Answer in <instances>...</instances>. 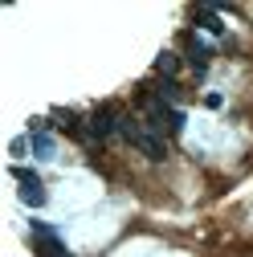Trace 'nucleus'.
Returning a JSON list of instances; mask_svg holds the SVG:
<instances>
[{"label":"nucleus","instance_id":"nucleus-1","mask_svg":"<svg viewBox=\"0 0 253 257\" xmlns=\"http://www.w3.org/2000/svg\"><path fill=\"white\" fill-rule=\"evenodd\" d=\"M118 106H110V102H102V106H94V114L86 118V139L90 143H102V139H110V135H118Z\"/></svg>","mask_w":253,"mask_h":257},{"label":"nucleus","instance_id":"nucleus-2","mask_svg":"<svg viewBox=\"0 0 253 257\" xmlns=\"http://www.w3.org/2000/svg\"><path fill=\"white\" fill-rule=\"evenodd\" d=\"M29 147H33V159H41V164H53V159H57V143L49 135V122L45 118L29 122Z\"/></svg>","mask_w":253,"mask_h":257},{"label":"nucleus","instance_id":"nucleus-3","mask_svg":"<svg viewBox=\"0 0 253 257\" xmlns=\"http://www.w3.org/2000/svg\"><path fill=\"white\" fill-rule=\"evenodd\" d=\"M13 180L21 184V200L29 204V208H41L49 196H45V184H41V176L37 172H29V168H13Z\"/></svg>","mask_w":253,"mask_h":257},{"label":"nucleus","instance_id":"nucleus-4","mask_svg":"<svg viewBox=\"0 0 253 257\" xmlns=\"http://www.w3.org/2000/svg\"><path fill=\"white\" fill-rule=\"evenodd\" d=\"M184 53H188V66H192L200 78H204V70L212 66V57H216V49H212L208 41H200L196 33H188V37H184Z\"/></svg>","mask_w":253,"mask_h":257},{"label":"nucleus","instance_id":"nucleus-5","mask_svg":"<svg viewBox=\"0 0 253 257\" xmlns=\"http://www.w3.org/2000/svg\"><path fill=\"white\" fill-rule=\"evenodd\" d=\"M135 147L151 159V164H164V159H168V143H164V135H155V131H147V126H143V131H139V139H135Z\"/></svg>","mask_w":253,"mask_h":257},{"label":"nucleus","instance_id":"nucleus-6","mask_svg":"<svg viewBox=\"0 0 253 257\" xmlns=\"http://www.w3.org/2000/svg\"><path fill=\"white\" fill-rule=\"evenodd\" d=\"M196 25L208 29L212 37H225V21H220V13H216L212 5H200V9H196Z\"/></svg>","mask_w":253,"mask_h":257},{"label":"nucleus","instance_id":"nucleus-7","mask_svg":"<svg viewBox=\"0 0 253 257\" xmlns=\"http://www.w3.org/2000/svg\"><path fill=\"white\" fill-rule=\"evenodd\" d=\"M180 66H184V57H180V53H172V49H164L160 57H155V78H176V74H180Z\"/></svg>","mask_w":253,"mask_h":257},{"label":"nucleus","instance_id":"nucleus-8","mask_svg":"<svg viewBox=\"0 0 253 257\" xmlns=\"http://www.w3.org/2000/svg\"><path fill=\"white\" fill-rule=\"evenodd\" d=\"M139 131H143V126H139V118L122 110V114H118V139H126V143L135 147V139H139Z\"/></svg>","mask_w":253,"mask_h":257},{"label":"nucleus","instance_id":"nucleus-9","mask_svg":"<svg viewBox=\"0 0 253 257\" xmlns=\"http://www.w3.org/2000/svg\"><path fill=\"white\" fill-rule=\"evenodd\" d=\"M184 126H188V114H184V110L176 106V110H172V118H168V131H172V135H180Z\"/></svg>","mask_w":253,"mask_h":257},{"label":"nucleus","instance_id":"nucleus-10","mask_svg":"<svg viewBox=\"0 0 253 257\" xmlns=\"http://www.w3.org/2000/svg\"><path fill=\"white\" fill-rule=\"evenodd\" d=\"M204 106L208 110H220V106H225V94H204Z\"/></svg>","mask_w":253,"mask_h":257}]
</instances>
